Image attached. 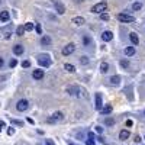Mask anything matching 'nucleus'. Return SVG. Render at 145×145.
<instances>
[{
    "label": "nucleus",
    "mask_w": 145,
    "mask_h": 145,
    "mask_svg": "<svg viewBox=\"0 0 145 145\" xmlns=\"http://www.w3.org/2000/svg\"><path fill=\"white\" fill-rule=\"evenodd\" d=\"M67 92H68L70 96H83V93L86 94V92H83L78 86H75V84H73V86H68L67 87Z\"/></svg>",
    "instance_id": "nucleus-1"
},
{
    "label": "nucleus",
    "mask_w": 145,
    "mask_h": 145,
    "mask_svg": "<svg viewBox=\"0 0 145 145\" xmlns=\"http://www.w3.org/2000/svg\"><path fill=\"white\" fill-rule=\"evenodd\" d=\"M38 64L42 65V67H49V65H51V60H49L48 55L41 54V55H38Z\"/></svg>",
    "instance_id": "nucleus-2"
},
{
    "label": "nucleus",
    "mask_w": 145,
    "mask_h": 145,
    "mask_svg": "<svg viewBox=\"0 0 145 145\" xmlns=\"http://www.w3.org/2000/svg\"><path fill=\"white\" fill-rule=\"evenodd\" d=\"M106 9H107V5L104 2H102V3H97V5L93 6L92 12L93 13H102V12H106Z\"/></svg>",
    "instance_id": "nucleus-3"
},
{
    "label": "nucleus",
    "mask_w": 145,
    "mask_h": 145,
    "mask_svg": "<svg viewBox=\"0 0 145 145\" xmlns=\"http://www.w3.org/2000/svg\"><path fill=\"white\" fill-rule=\"evenodd\" d=\"M64 119V115H63V112H55L54 115L51 116V118H48V123H55V122H58V121H63Z\"/></svg>",
    "instance_id": "nucleus-4"
},
{
    "label": "nucleus",
    "mask_w": 145,
    "mask_h": 145,
    "mask_svg": "<svg viewBox=\"0 0 145 145\" xmlns=\"http://www.w3.org/2000/svg\"><path fill=\"white\" fill-rule=\"evenodd\" d=\"M94 107H96V110L103 109V102H102V94L100 93H96V96H94Z\"/></svg>",
    "instance_id": "nucleus-5"
},
{
    "label": "nucleus",
    "mask_w": 145,
    "mask_h": 145,
    "mask_svg": "<svg viewBox=\"0 0 145 145\" xmlns=\"http://www.w3.org/2000/svg\"><path fill=\"white\" fill-rule=\"evenodd\" d=\"M28 106H29V102L26 100V99H22V100H19L16 104V109L19 110V112H25V110L28 109Z\"/></svg>",
    "instance_id": "nucleus-6"
},
{
    "label": "nucleus",
    "mask_w": 145,
    "mask_h": 145,
    "mask_svg": "<svg viewBox=\"0 0 145 145\" xmlns=\"http://www.w3.org/2000/svg\"><path fill=\"white\" fill-rule=\"evenodd\" d=\"M118 19H119L121 22H135V17L131 16V15H125V13L118 15Z\"/></svg>",
    "instance_id": "nucleus-7"
},
{
    "label": "nucleus",
    "mask_w": 145,
    "mask_h": 145,
    "mask_svg": "<svg viewBox=\"0 0 145 145\" xmlns=\"http://www.w3.org/2000/svg\"><path fill=\"white\" fill-rule=\"evenodd\" d=\"M74 49H75L74 44H68V45H65L63 48V54H64V55H70V54H73V52H74Z\"/></svg>",
    "instance_id": "nucleus-8"
},
{
    "label": "nucleus",
    "mask_w": 145,
    "mask_h": 145,
    "mask_svg": "<svg viewBox=\"0 0 145 145\" xmlns=\"http://www.w3.org/2000/svg\"><path fill=\"white\" fill-rule=\"evenodd\" d=\"M54 6H55V9H57V12L60 13V15L65 13V6H64L63 3H60L58 0H55V2H54Z\"/></svg>",
    "instance_id": "nucleus-9"
},
{
    "label": "nucleus",
    "mask_w": 145,
    "mask_h": 145,
    "mask_svg": "<svg viewBox=\"0 0 145 145\" xmlns=\"http://www.w3.org/2000/svg\"><path fill=\"white\" fill-rule=\"evenodd\" d=\"M112 38H113V34L110 32V31H104L103 35H102V39L106 41V42H109V41H112Z\"/></svg>",
    "instance_id": "nucleus-10"
},
{
    "label": "nucleus",
    "mask_w": 145,
    "mask_h": 145,
    "mask_svg": "<svg viewBox=\"0 0 145 145\" xmlns=\"http://www.w3.org/2000/svg\"><path fill=\"white\" fill-rule=\"evenodd\" d=\"M9 19H10V15H9V12L7 10L0 12V20H2V22H7Z\"/></svg>",
    "instance_id": "nucleus-11"
},
{
    "label": "nucleus",
    "mask_w": 145,
    "mask_h": 145,
    "mask_svg": "<svg viewBox=\"0 0 145 145\" xmlns=\"http://www.w3.org/2000/svg\"><path fill=\"white\" fill-rule=\"evenodd\" d=\"M32 77H34L35 80H41L44 77V71L42 70H35L34 73H32Z\"/></svg>",
    "instance_id": "nucleus-12"
},
{
    "label": "nucleus",
    "mask_w": 145,
    "mask_h": 145,
    "mask_svg": "<svg viewBox=\"0 0 145 145\" xmlns=\"http://www.w3.org/2000/svg\"><path fill=\"white\" fill-rule=\"evenodd\" d=\"M129 38H131V41H132V44H133V45H138L139 38H138V35L135 34V32H131V34H129Z\"/></svg>",
    "instance_id": "nucleus-13"
},
{
    "label": "nucleus",
    "mask_w": 145,
    "mask_h": 145,
    "mask_svg": "<svg viewBox=\"0 0 145 145\" xmlns=\"http://www.w3.org/2000/svg\"><path fill=\"white\" fill-rule=\"evenodd\" d=\"M73 23H75L77 26H81V25L84 23V17H81V16H75V17H73Z\"/></svg>",
    "instance_id": "nucleus-14"
},
{
    "label": "nucleus",
    "mask_w": 145,
    "mask_h": 145,
    "mask_svg": "<svg viewBox=\"0 0 145 145\" xmlns=\"http://www.w3.org/2000/svg\"><path fill=\"white\" fill-rule=\"evenodd\" d=\"M13 52H15L16 55H22L23 54V46L22 45H15L13 46Z\"/></svg>",
    "instance_id": "nucleus-15"
},
{
    "label": "nucleus",
    "mask_w": 145,
    "mask_h": 145,
    "mask_svg": "<svg viewBox=\"0 0 145 145\" xmlns=\"http://www.w3.org/2000/svg\"><path fill=\"white\" fill-rule=\"evenodd\" d=\"M10 29H12V26H7V28L2 29V34H3V36H5L6 39H9V38H10Z\"/></svg>",
    "instance_id": "nucleus-16"
},
{
    "label": "nucleus",
    "mask_w": 145,
    "mask_h": 145,
    "mask_svg": "<svg viewBox=\"0 0 145 145\" xmlns=\"http://www.w3.org/2000/svg\"><path fill=\"white\" fill-rule=\"evenodd\" d=\"M133 54H135V48H133V46H128V48H125V55L132 57Z\"/></svg>",
    "instance_id": "nucleus-17"
},
{
    "label": "nucleus",
    "mask_w": 145,
    "mask_h": 145,
    "mask_svg": "<svg viewBox=\"0 0 145 145\" xmlns=\"http://www.w3.org/2000/svg\"><path fill=\"white\" fill-rule=\"evenodd\" d=\"M110 83H112L113 86H118V84L121 83V77H119V75H113V77H110Z\"/></svg>",
    "instance_id": "nucleus-18"
},
{
    "label": "nucleus",
    "mask_w": 145,
    "mask_h": 145,
    "mask_svg": "<svg viewBox=\"0 0 145 145\" xmlns=\"http://www.w3.org/2000/svg\"><path fill=\"white\" fill-rule=\"evenodd\" d=\"M41 44H42V45H49V44H51V38L46 36V35H44L42 39H41Z\"/></svg>",
    "instance_id": "nucleus-19"
},
{
    "label": "nucleus",
    "mask_w": 145,
    "mask_h": 145,
    "mask_svg": "<svg viewBox=\"0 0 145 145\" xmlns=\"http://www.w3.org/2000/svg\"><path fill=\"white\" fill-rule=\"evenodd\" d=\"M119 138H121V139H128V138H129V132H128V131H121Z\"/></svg>",
    "instance_id": "nucleus-20"
},
{
    "label": "nucleus",
    "mask_w": 145,
    "mask_h": 145,
    "mask_svg": "<svg viewBox=\"0 0 145 145\" xmlns=\"http://www.w3.org/2000/svg\"><path fill=\"white\" fill-rule=\"evenodd\" d=\"M107 70H109L107 63H102V64H100V71H102V73H107Z\"/></svg>",
    "instance_id": "nucleus-21"
},
{
    "label": "nucleus",
    "mask_w": 145,
    "mask_h": 145,
    "mask_svg": "<svg viewBox=\"0 0 145 145\" xmlns=\"http://www.w3.org/2000/svg\"><path fill=\"white\" fill-rule=\"evenodd\" d=\"M64 68L67 70L68 73H74V71H75L74 65H71V64H65V65H64Z\"/></svg>",
    "instance_id": "nucleus-22"
},
{
    "label": "nucleus",
    "mask_w": 145,
    "mask_h": 145,
    "mask_svg": "<svg viewBox=\"0 0 145 145\" xmlns=\"http://www.w3.org/2000/svg\"><path fill=\"white\" fill-rule=\"evenodd\" d=\"M23 34H25V26H17V29H16V35L22 36Z\"/></svg>",
    "instance_id": "nucleus-23"
},
{
    "label": "nucleus",
    "mask_w": 145,
    "mask_h": 145,
    "mask_svg": "<svg viewBox=\"0 0 145 145\" xmlns=\"http://www.w3.org/2000/svg\"><path fill=\"white\" fill-rule=\"evenodd\" d=\"M110 112H112V106H104L103 109H102V113H104V115H107Z\"/></svg>",
    "instance_id": "nucleus-24"
},
{
    "label": "nucleus",
    "mask_w": 145,
    "mask_h": 145,
    "mask_svg": "<svg viewBox=\"0 0 145 145\" xmlns=\"http://www.w3.org/2000/svg\"><path fill=\"white\" fill-rule=\"evenodd\" d=\"M132 9L133 10H141V9H142V5H141V3H133Z\"/></svg>",
    "instance_id": "nucleus-25"
},
{
    "label": "nucleus",
    "mask_w": 145,
    "mask_h": 145,
    "mask_svg": "<svg viewBox=\"0 0 145 145\" xmlns=\"http://www.w3.org/2000/svg\"><path fill=\"white\" fill-rule=\"evenodd\" d=\"M35 26H34V23H26V25H25V31H32V29H34Z\"/></svg>",
    "instance_id": "nucleus-26"
},
{
    "label": "nucleus",
    "mask_w": 145,
    "mask_h": 145,
    "mask_svg": "<svg viewBox=\"0 0 145 145\" xmlns=\"http://www.w3.org/2000/svg\"><path fill=\"white\" fill-rule=\"evenodd\" d=\"M104 123H106L107 126H113V123H115V121H113L112 118H109V119H106V121H104Z\"/></svg>",
    "instance_id": "nucleus-27"
},
{
    "label": "nucleus",
    "mask_w": 145,
    "mask_h": 145,
    "mask_svg": "<svg viewBox=\"0 0 145 145\" xmlns=\"http://www.w3.org/2000/svg\"><path fill=\"white\" fill-rule=\"evenodd\" d=\"M100 19H102V20H109V15H107V13H102V15H100Z\"/></svg>",
    "instance_id": "nucleus-28"
},
{
    "label": "nucleus",
    "mask_w": 145,
    "mask_h": 145,
    "mask_svg": "<svg viewBox=\"0 0 145 145\" xmlns=\"http://www.w3.org/2000/svg\"><path fill=\"white\" fill-rule=\"evenodd\" d=\"M83 44H84V45H89V44H90V38H89V36H84V38H83Z\"/></svg>",
    "instance_id": "nucleus-29"
},
{
    "label": "nucleus",
    "mask_w": 145,
    "mask_h": 145,
    "mask_svg": "<svg viewBox=\"0 0 145 145\" xmlns=\"http://www.w3.org/2000/svg\"><path fill=\"white\" fill-rule=\"evenodd\" d=\"M22 67H23V68H28V67H31V61H23V63H22Z\"/></svg>",
    "instance_id": "nucleus-30"
},
{
    "label": "nucleus",
    "mask_w": 145,
    "mask_h": 145,
    "mask_svg": "<svg viewBox=\"0 0 145 145\" xmlns=\"http://www.w3.org/2000/svg\"><path fill=\"white\" fill-rule=\"evenodd\" d=\"M12 123H15V125H17V126H22V125H23V122H20V121H15V119L12 121Z\"/></svg>",
    "instance_id": "nucleus-31"
},
{
    "label": "nucleus",
    "mask_w": 145,
    "mask_h": 145,
    "mask_svg": "<svg viewBox=\"0 0 145 145\" xmlns=\"http://www.w3.org/2000/svg\"><path fill=\"white\" fill-rule=\"evenodd\" d=\"M16 64H17V61H16V60H12L9 65H10V68H13V67H16Z\"/></svg>",
    "instance_id": "nucleus-32"
},
{
    "label": "nucleus",
    "mask_w": 145,
    "mask_h": 145,
    "mask_svg": "<svg viewBox=\"0 0 145 145\" xmlns=\"http://www.w3.org/2000/svg\"><path fill=\"white\" fill-rule=\"evenodd\" d=\"M121 64L123 65V67H129V63H128L126 60H122V61H121Z\"/></svg>",
    "instance_id": "nucleus-33"
},
{
    "label": "nucleus",
    "mask_w": 145,
    "mask_h": 145,
    "mask_svg": "<svg viewBox=\"0 0 145 145\" xmlns=\"http://www.w3.org/2000/svg\"><path fill=\"white\" fill-rule=\"evenodd\" d=\"M35 29H36V32H38V34H42V28H41V25H36V28H35Z\"/></svg>",
    "instance_id": "nucleus-34"
},
{
    "label": "nucleus",
    "mask_w": 145,
    "mask_h": 145,
    "mask_svg": "<svg viewBox=\"0 0 145 145\" xmlns=\"http://www.w3.org/2000/svg\"><path fill=\"white\" fill-rule=\"evenodd\" d=\"M80 61H81V64H87V63H89L87 57H81V60H80Z\"/></svg>",
    "instance_id": "nucleus-35"
},
{
    "label": "nucleus",
    "mask_w": 145,
    "mask_h": 145,
    "mask_svg": "<svg viewBox=\"0 0 145 145\" xmlns=\"http://www.w3.org/2000/svg\"><path fill=\"white\" fill-rule=\"evenodd\" d=\"M96 132L102 133V132H103V128H100V126H96Z\"/></svg>",
    "instance_id": "nucleus-36"
},
{
    "label": "nucleus",
    "mask_w": 145,
    "mask_h": 145,
    "mask_svg": "<svg viewBox=\"0 0 145 145\" xmlns=\"http://www.w3.org/2000/svg\"><path fill=\"white\" fill-rule=\"evenodd\" d=\"M133 125V122L131 121V119H129V121H126V126H132Z\"/></svg>",
    "instance_id": "nucleus-37"
},
{
    "label": "nucleus",
    "mask_w": 145,
    "mask_h": 145,
    "mask_svg": "<svg viewBox=\"0 0 145 145\" xmlns=\"http://www.w3.org/2000/svg\"><path fill=\"white\" fill-rule=\"evenodd\" d=\"M7 133H9V135H13V133H15V129H13V128H10V129L7 131Z\"/></svg>",
    "instance_id": "nucleus-38"
},
{
    "label": "nucleus",
    "mask_w": 145,
    "mask_h": 145,
    "mask_svg": "<svg viewBox=\"0 0 145 145\" xmlns=\"http://www.w3.org/2000/svg\"><path fill=\"white\" fill-rule=\"evenodd\" d=\"M87 145H94V142H93V139H87Z\"/></svg>",
    "instance_id": "nucleus-39"
},
{
    "label": "nucleus",
    "mask_w": 145,
    "mask_h": 145,
    "mask_svg": "<svg viewBox=\"0 0 145 145\" xmlns=\"http://www.w3.org/2000/svg\"><path fill=\"white\" fill-rule=\"evenodd\" d=\"M46 145H54V142H52L51 139H46V142H45Z\"/></svg>",
    "instance_id": "nucleus-40"
},
{
    "label": "nucleus",
    "mask_w": 145,
    "mask_h": 145,
    "mask_svg": "<svg viewBox=\"0 0 145 145\" xmlns=\"http://www.w3.org/2000/svg\"><path fill=\"white\" fill-rule=\"evenodd\" d=\"M3 128H5V122H3V121H0V131H2Z\"/></svg>",
    "instance_id": "nucleus-41"
},
{
    "label": "nucleus",
    "mask_w": 145,
    "mask_h": 145,
    "mask_svg": "<svg viewBox=\"0 0 145 145\" xmlns=\"http://www.w3.org/2000/svg\"><path fill=\"white\" fill-rule=\"evenodd\" d=\"M0 67H3V58H0Z\"/></svg>",
    "instance_id": "nucleus-42"
},
{
    "label": "nucleus",
    "mask_w": 145,
    "mask_h": 145,
    "mask_svg": "<svg viewBox=\"0 0 145 145\" xmlns=\"http://www.w3.org/2000/svg\"><path fill=\"white\" fill-rule=\"evenodd\" d=\"M70 145H74V144H70Z\"/></svg>",
    "instance_id": "nucleus-43"
}]
</instances>
